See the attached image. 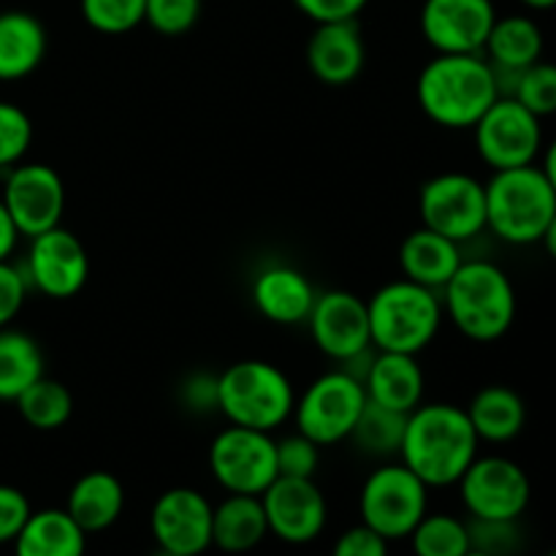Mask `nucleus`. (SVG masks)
I'll use <instances>...</instances> for the list:
<instances>
[{
    "instance_id": "nucleus-9",
    "label": "nucleus",
    "mask_w": 556,
    "mask_h": 556,
    "mask_svg": "<svg viewBox=\"0 0 556 556\" xmlns=\"http://www.w3.org/2000/svg\"><path fill=\"white\" fill-rule=\"evenodd\" d=\"M421 226L465 244L486 231V182L465 172H443L421 185Z\"/></svg>"
},
{
    "instance_id": "nucleus-36",
    "label": "nucleus",
    "mask_w": 556,
    "mask_h": 556,
    "mask_svg": "<svg viewBox=\"0 0 556 556\" xmlns=\"http://www.w3.org/2000/svg\"><path fill=\"white\" fill-rule=\"evenodd\" d=\"M201 0H147L144 22L161 36H182L199 22Z\"/></svg>"
},
{
    "instance_id": "nucleus-19",
    "label": "nucleus",
    "mask_w": 556,
    "mask_h": 556,
    "mask_svg": "<svg viewBox=\"0 0 556 556\" xmlns=\"http://www.w3.org/2000/svg\"><path fill=\"white\" fill-rule=\"evenodd\" d=\"M307 65L315 79L329 87L356 81L367 65V43L356 20L315 25L307 43Z\"/></svg>"
},
{
    "instance_id": "nucleus-48",
    "label": "nucleus",
    "mask_w": 556,
    "mask_h": 556,
    "mask_svg": "<svg viewBox=\"0 0 556 556\" xmlns=\"http://www.w3.org/2000/svg\"><path fill=\"white\" fill-rule=\"evenodd\" d=\"M152 556H185V554H177V552H166V548H155Z\"/></svg>"
},
{
    "instance_id": "nucleus-50",
    "label": "nucleus",
    "mask_w": 556,
    "mask_h": 556,
    "mask_svg": "<svg viewBox=\"0 0 556 556\" xmlns=\"http://www.w3.org/2000/svg\"><path fill=\"white\" fill-rule=\"evenodd\" d=\"M546 556H556V548H554V552H548V554H546Z\"/></svg>"
},
{
    "instance_id": "nucleus-5",
    "label": "nucleus",
    "mask_w": 556,
    "mask_h": 556,
    "mask_svg": "<svg viewBox=\"0 0 556 556\" xmlns=\"http://www.w3.org/2000/svg\"><path fill=\"white\" fill-rule=\"evenodd\" d=\"M556 212V190L541 166L494 172L486 182V228L503 242L538 244Z\"/></svg>"
},
{
    "instance_id": "nucleus-10",
    "label": "nucleus",
    "mask_w": 556,
    "mask_h": 556,
    "mask_svg": "<svg viewBox=\"0 0 556 556\" xmlns=\"http://www.w3.org/2000/svg\"><path fill=\"white\" fill-rule=\"evenodd\" d=\"M212 478L228 494L261 497L277 481V440L271 432L228 427L210 445Z\"/></svg>"
},
{
    "instance_id": "nucleus-25",
    "label": "nucleus",
    "mask_w": 556,
    "mask_h": 556,
    "mask_svg": "<svg viewBox=\"0 0 556 556\" xmlns=\"http://www.w3.org/2000/svg\"><path fill=\"white\" fill-rule=\"evenodd\" d=\"M47 58V30L30 11L0 14V81L30 76Z\"/></svg>"
},
{
    "instance_id": "nucleus-49",
    "label": "nucleus",
    "mask_w": 556,
    "mask_h": 556,
    "mask_svg": "<svg viewBox=\"0 0 556 556\" xmlns=\"http://www.w3.org/2000/svg\"><path fill=\"white\" fill-rule=\"evenodd\" d=\"M465 556H492V554H483V552H476V548H470Z\"/></svg>"
},
{
    "instance_id": "nucleus-15",
    "label": "nucleus",
    "mask_w": 556,
    "mask_h": 556,
    "mask_svg": "<svg viewBox=\"0 0 556 556\" xmlns=\"http://www.w3.org/2000/svg\"><path fill=\"white\" fill-rule=\"evenodd\" d=\"M307 326L315 348L337 364L351 362L358 353L375 348L367 302L351 291L318 293L307 315Z\"/></svg>"
},
{
    "instance_id": "nucleus-13",
    "label": "nucleus",
    "mask_w": 556,
    "mask_h": 556,
    "mask_svg": "<svg viewBox=\"0 0 556 556\" xmlns=\"http://www.w3.org/2000/svg\"><path fill=\"white\" fill-rule=\"evenodd\" d=\"M3 206L9 210L20 237L58 228L65 212V182L58 168L47 163H16L9 168L3 182Z\"/></svg>"
},
{
    "instance_id": "nucleus-18",
    "label": "nucleus",
    "mask_w": 556,
    "mask_h": 556,
    "mask_svg": "<svg viewBox=\"0 0 556 556\" xmlns=\"http://www.w3.org/2000/svg\"><path fill=\"white\" fill-rule=\"evenodd\" d=\"M212 510L215 505L199 489L174 486L163 492L150 514L155 546L185 556H201L212 548Z\"/></svg>"
},
{
    "instance_id": "nucleus-46",
    "label": "nucleus",
    "mask_w": 556,
    "mask_h": 556,
    "mask_svg": "<svg viewBox=\"0 0 556 556\" xmlns=\"http://www.w3.org/2000/svg\"><path fill=\"white\" fill-rule=\"evenodd\" d=\"M541 244H543V248H546V253H548V255H552V258L556 261V212H554L552 223H548L546 233H543Z\"/></svg>"
},
{
    "instance_id": "nucleus-26",
    "label": "nucleus",
    "mask_w": 556,
    "mask_h": 556,
    "mask_svg": "<svg viewBox=\"0 0 556 556\" xmlns=\"http://www.w3.org/2000/svg\"><path fill=\"white\" fill-rule=\"evenodd\" d=\"M465 410L481 443L505 445L525 432L527 405L510 386H483Z\"/></svg>"
},
{
    "instance_id": "nucleus-14",
    "label": "nucleus",
    "mask_w": 556,
    "mask_h": 556,
    "mask_svg": "<svg viewBox=\"0 0 556 556\" xmlns=\"http://www.w3.org/2000/svg\"><path fill=\"white\" fill-rule=\"evenodd\" d=\"M25 277L47 299H74L90 277V255L76 233L58 226L30 239Z\"/></svg>"
},
{
    "instance_id": "nucleus-7",
    "label": "nucleus",
    "mask_w": 556,
    "mask_h": 556,
    "mask_svg": "<svg viewBox=\"0 0 556 556\" xmlns=\"http://www.w3.org/2000/svg\"><path fill=\"white\" fill-rule=\"evenodd\" d=\"M362 525L386 541H405L429 514V486L402 462H386L372 470L358 494Z\"/></svg>"
},
{
    "instance_id": "nucleus-42",
    "label": "nucleus",
    "mask_w": 556,
    "mask_h": 556,
    "mask_svg": "<svg viewBox=\"0 0 556 556\" xmlns=\"http://www.w3.org/2000/svg\"><path fill=\"white\" fill-rule=\"evenodd\" d=\"M293 3L307 20H313L315 25H324V22L356 20L367 9L369 0H293Z\"/></svg>"
},
{
    "instance_id": "nucleus-33",
    "label": "nucleus",
    "mask_w": 556,
    "mask_h": 556,
    "mask_svg": "<svg viewBox=\"0 0 556 556\" xmlns=\"http://www.w3.org/2000/svg\"><path fill=\"white\" fill-rule=\"evenodd\" d=\"M81 16L103 36H123L144 22L147 0H79Z\"/></svg>"
},
{
    "instance_id": "nucleus-40",
    "label": "nucleus",
    "mask_w": 556,
    "mask_h": 556,
    "mask_svg": "<svg viewBox=\"0 0 556 556\" xmlns=\"http://www.w3.org/2000/svg\"><path fill=\"white\" fill-rule=\"evenodd\" d=\"M30 514L33 508L25 492H20L16 486H9V483H0V546L14 543V538L20 535V530L30 519Z\"/></svg>"
},
{
    "instance_id": "nucleus-12",
    "label": "nucleus",
    "mask_w": 556,
    "mask_h": 556,
    "mask_svg": "<svg viewBox=\"0 0 556 556\" xmlns=\"http://www.w3.org/2000/svg\"><path fill=\"white\" fill-rule=\"evenodd\" d=\"M476 150L492 172L530 166L543 150L541 117L521 106L516 98L500 96L472 125Z\"/></svg>"
},
{
    "instance_id": "nucleus-8",
    "label": "nucleus",
    "mask_w": 556,
    "mask_h": 556,
    "mask_svg": "<svg viewBox=\"0 0 556 556\" xmlns=\"http://www.w3.org/2000/svg\"><path fill=\"white\" fill-rule=\"evenodd\" d=\"M364 405V383L340 367L315 378L302 396H296L291 418L296 421V432L326 448L351 438Z\"/></svg>"
},
{
    "instance_id": "nucleus-30",
    "label": "nucleus",
    "mask_w": 556,
    "mask_h": 556,
    "mask_svg": "<svg viewBox=\"0 0 556 556\" xmlns=\"http://www.w3.org/2000/svg\"><path fill=\"white\" fill-rule=\"evenodd\" d=\"M407 416L410 413L391 410V407L375 405V402L367 400V405H364L362 416H358L356 427H353L348 440L362 454L372 456V459H394L402 451Z\"/></svg>"
},
{
    "instance_id": "nucleus-44",
    "label": "nucleus",
    "mask_w": 556,
    "mask_h": 556,
    "mask_svg": "<svg viewBox=\"0 0 556 556\" xmlns=\"http://www.w3.org/2000/svg\"><path fill=\"white\" fill-rule=\"evenodd\" d=\"M16 242H20V231H16L14 220H11L9 210L0 201V261H11L14 255Z\"/></svg>"
},
{
    "instance_id": "nucleus-17",
    "label": "nucleus",
    "mask_w": 556,
    "mask_h": 556,
    "mask_svg": "<svg viewBox=\"0 0 556 556\" xmlns=\"http://www.w3.org/2000/svg\"><path fill=\"white\" fill-rule=\"evenodd\" d=\"M494 20L492 0H424L418 22L438 54H481Z\"/></svg>"
},
{
    "instance_id": "nucleus-35",
    "label": "nucleus",
    "mask_w": 556,
    "mask_h": 556,
    "mask_svg": "<svg viewBox=\"0 0 556 556\" xmlns=\"http://www.w3.org/2000/svg\"><path fill=\"white\" fill-rule=\"evenodd\" d=\"M33 144V123L25 109L0 101V168L22 163Z\"/></svg>"
},
{
    "instance_id": "nucleus-24",
    "label": "nucleus",
    "mask_w": 556,
    "mask_h": 556,
    "mask_svg": "<svg viewBox=\"0 0 556 556\" xmlns=\"http://www.w3.org/2000/svg\"><path fill=\"white\" fill-rule=\"evenodd\" d=\"M269 535L264 503L253 494H228L212 510V546L223 554H248Z\"/></svg>"
},
{
    "instance_id": "nucleus-20",
    "label": "nucleus",
    "mask_w": 556,
    "mask_h": 556,
    "mask_svg": "<svg viewBox=\"0 0 556 556\" xmlns=\"http://www.w3.org/2000/svg\"><path fill=\"white\" fill-rule=\"evenodd\" d=\"M315 288L304 271L288 264H271L253 280V304L266 320L277 326L307 324L315 304Z\"/></svg>"
},
{
    "instance_id": "nucleus-32",
    "label": "nucleus",
    "mask_w": 556,
    "mask_h": 556,
    "mask_svg": "<svg viewBox=\"0 0 556 556\" xmlns=\"http://www.w3.org/2000/svg\"><path fill=\"white\" fill-rule=\"evenodd\" d=\"M413 556H465L470 552L467 521L451 514H427L410 532Z\"/></svg>"
},
{
    "instance_id": "nucleus-22",
    "label": "nucleus",
    "mask_w": 556,
    "mask_h": 556,
    "mask_svg": "<svg viewBox=\"0 0 556 556\" xmlns=\"http://www.w3.org/2000/svg\"><path fill=\"white\" fill-rule=\"evenodd\" d=\"M462 261H465L462 258V244L427 226L407 233L405 242L400 244L402 277L432 288V291H443L445 282L462 266Z\"/></svg>"
},
{
    "instance_id": "nucleus-21",
    "label": "nucleus",
    "mask_w": 556,
    "mask_h": 556,
    "mask_svg": "<svg viewBox=\"0 0 556 556\" xmlns=\"http://www.w3.org/2000/svg\"><path fill=\"white\" fill-rule=\"evenodd\" d=\"M364 391L367 400L375 405L391 407L400 413H413L424 402L427 378L410 353H389L375 351L372 364L364 375Z\"/></svg>"
},
{
    "instance_id": "nucleus-6",
    "label": "nucleus",
    "mask_w": 556,
    "mask_h": 556,
    "mask_svg": "<svg viewBox=\"0 0 556 556\" xmlns=\"http://www.w3.org/2000/svg\"><path fill=\"white\" fill-rule=\"evenodd\" d=\"M296 391L277 364L244 358L217 375V413L228 424L275 432L293 416Z\"/></svg>"
},
{
    "instance_id": "nucleus-2",
    "label": "nucleus",
    "mask_w": 556,
    "mask_h": 556,
    "mask_svg": "<svg viewBox=\"0 0 556 556\" xmlns=\"http://www.w3.org/2000/svg\"><path fill=\"white\" fill-rule=\"evenodd\" d=\"M497 98V76L483 54H434L416 81L421 112L448 130H472Z\"/></svg>"
},
{
    "instance_id": "nucleus-28",
    "label": "nucleus",
    "mask_w": 556,
    "mask_h": 556,
    "mask_svg": "<svg viewBox=\"0 0 556 556\" xmlns=\"http://www.w3.org/2000/svg\"><path fill=\"white\" fill-rule=\"evenodd\" d=\"M481 54L492 63V68L519 74L543 58L541 25L525 14L497 16Z\"/></svg>"
},
{
    "instance_id": "nucleus-43",
    "label": "nucleus",
    "mask_w": 556,
    "mask_h": 556,
    "mask_svg": "<svg viewBox=\"0 0 556 556\" xmlns=\"http://www.w3.org/2000/svg\"><path fill=\"white\" fill-rule=\"evenodd\" d=\"M179 400L190 413H215L217 410V375L193 372L179 386Z\"/></svg>"
},
{
    "instance_id": "nucleus-27",
    "label": "nucleus",
    "mask_w": 556,
    "mask_h": 556,
    "mask_svg": "<svg viewBox=\"0 0 556 556\" xmlns=\"http://www.w3.org/2000/svg\"><path fill=\"white\" fill-rule=\"evenodd\" d=\"M14 556H85L87 532L65 508L33 510L14 538Z\"/></svg>"
},
{
    "instance_id": "nucleus-3",
    "label": "nucleus",
    "mask_w": 556,
    "mask_h": 556,
    "mask_svg": "<svg viewBox=\"0 0 556 556\" xmlns=\"http://www.w3.org/2000/svg\"><path fill=\"white\" fill-rule=\"evenodd\" d=\"M451 324L472 342H497L516 320V288L503 266L486 258L462 261L440 291Z\"/></svg>"
},
{
    "instance_id": "nucleus-37",
    "label": "nucleus",
    "mask_w": 556,
    "mask_h": 556,
    "mask_svg": "<svg viewBox=\"0 0 556 556\" xmlns=\"http://www.w3.org/2000/svg\"><path fill=\"white\" fill-rule=\"evenodd\" d=\"M320 465V445L293 432L277 440V472L282 478H315Z\"/></svg>"
},
{
    "instance_id": "nucleus-45",
    "label": "nucleus",
    "mask_w": 556,
    "mask_h": 556,
    "mask_svg": "<svg viewBox=\"0 0 556 556\" xmlns=\"http://www.w3.org/2000/svg\"><path fill=\"white\" fill-rule=\"evenodd\" d=\"M543 174H546V179L552 182V188L556 190V139H552V144L546 147V152H543Z\"/></svg>"
},
{
    "instance_id": "nucleus-34",
    "label": "nucleus",
    "mask_w": 556,
    "mask_h": 556,
    "mask_svg": "<svg viewBox=\"0 0 556 556\" xmlns=\"http://www.w3.org/2000/svg\"><path fill=\"white\" fill-rule=\"evenodd\" d=\"M510 98H516L521 106L530 109L541 119L556 114V63L538 60L530 68L521 71Z\"/></svg>"
},
{
    "instance_id": "nucleus-11",
    "label": "nucleus",
    "mask_w": 556,
    "mask_h": 556,
    "mask_svg": "<svg viewBox=\"0 0 556 556\" xmlns=\"http://www.w3.org/2000/svg\"><path fill=\"white\" fill-rule=\"evenodd\" d=\"M456 486L470 519L519 521L532 500L530 476L508 456H478Z\"/></svg>"
},
{
    "instance_id": "nucleus-4",
    "label": "nucleus",
    "mask_w": 556,
    "mask_h": 556,
    "mask_svg": "<svg viewBox=\"0 0 556 556\" xmlns=\"http://www.w3.org/2000/svg\"><path fill=\"white\" fill-rule=\"evenodd\" d=\"M367 313L375 351L418 356L438 337L445 309L440 291L402 277L367 299Z\"/></svg>"
},
{
    "instance_id": "nucleus-1",
    "label": "nucleus",
    "mask_w": 556,
    "mask_h": 556,
    "mask_svg": "<svg viewBox=\"0 0 556 556\" xmlns=\"http://www.w3.org/2000/svg\"><path fill=\"white\" fill-rule=\"evenodd\" d=\"M478 448L481 440L465 407L421 402L407 416L400 462L429 489H448L456 486L467 467L478 459Z\"/></svg>"
},
{
    "instance_id": "nucleus-47",
    "label": "nucleus",
    "mask_w": 556,
    "mask_h": 556,
    "mask_svg": "<svg viewBox=\"0 0 556 556\" xmlns=\"http://www.w3.org/2000/svg\"><path fill=\"white\" fill-rule=\"evenodd\" d=\"M519 3H525L527 9H532V11H552V9H556V0H519Z\"/></svg>"
},
{
    "instance_id": "nucleus-31",
    "label": "nucleus",
    "mask_w": 556,
    "mask_h": 556,
    "mask_svg": "<svg viewBox=\"0 0 556 556\" xmlns=\"http://www.w3.org/2000/svg\"><path fill=\"white\" fill-rule=\"evenodd\" d=\"M14 405L27 427L38 429V432H54L68 424L71 413H74V396L60 380L43 375L30 389L16 396Z\"/></svg>"
},
{
    "instance_id": "nucleus-29",
    "label": "nucleus",
    "mask_w": 556,
    "mask_h": 556,
    "mask_svg": "<svg viewBox=\"0 0 556 556\" xmlns=\"http://www.w3.org/2000/svg\"><path fill=\"white\" fill-rule=\"evenodd\" d=\"M38 378H43L41 345L25 331L0 329V402H16Z\"/></svg>"
},
{
    "instance_id": "nucleus-41",
    "label": "nucleus",
    "mask_w": 556,
    "mask_h": 556,
    "mask_svg": "<svg viewBox=\"0 0 556 556\" xmlns=\"http://www.w3.org/2000/svg\"><path fill=\"white\" fill-rule=\"evenodd\" d=\"M331 556H391L389 541L367 525H356L337 538Z\"/></svg>"
},
{
    "instance_id": "nucleus-38",
    "label": "nucleus",
    "mask_w": 556,
    "mask_h": 556,
    "mask_svg": "<svg viewBox=\"0 0 556 556\" xmlns=\"http://www.w3.org/2000/svg\"><path fill=\"white\" fill-rule=\"evenodd\" d=\"M470 546L492 556H510L519 548V521H467Z\"/></svg>"
},
{
    "instance_id": "nucleus-23",
    "label": "nucleus",
    "mask_w": 556,
    "mask_h": 556,
    "mask_svg": "<svg viewBox=\"0 0 556 556\" xmlns=\"http://www.w3.org/2000/svg\"><path fill=\"white\" fill-rule=\"evenodd\" d=\"M65 510L71 519L87 532V535H98L106 532L119 521L125 510V486L117 476L106 470L85 472L79 481L71 486L68 500H65Z\"/></svg>"
},
{
    "instance_id": "nucleus-16",
    "label": "nucleus",
    "mask_w": 556,
    "mask_h": 556,
    "mask_svg": "<svg viewBox=\"0 0 556 556\" xmlns=\"http://www.w3.org/2000/svg\"><path fill=\"white\" fill-rule=\"evenodd\" d=\"M269 535L291 546H304L320 538L329 521V505L315 478H282L261 494Z\"/></svg>"
},
{
    "instance_id": "nucleus-39",
    "label": "nucleus",
    "mask_w": 556,
    "mask_h": 556,
    "mask_svg": "<svg viewBox=\"0 0 556 556\" xmlns=\"http://www.w3.org/2000/svg\"><path fill=\"white\" fill-rule=\"evenodd\" d=\"M27 291H30V282H27L25 269L11 261H0V329L16 320L27 302Z\"/></svg>"
}]
</instances>
